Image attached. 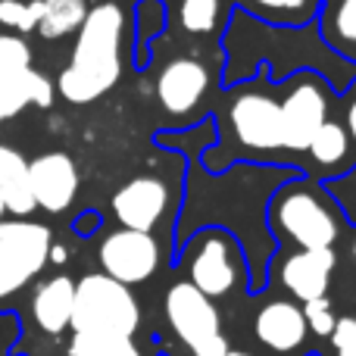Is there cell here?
Instances as JSON below:
<instances>
[{"mask_svg":"<svg viewBox=\"0 0 356 356\" xmlns=\"http://www.w3.org/2000/svg\"><path fill=\"white\" fill-rule=\"evenodd\" d=\"M75 332L91 334H125L135 338L141 325V307L129 284L116 278L94 272L75 284V303H72V322Z\"/></svg>","mask_w":356,"mask_h":356,"instance_id":"7a4b0ae2","label":"cell"},{"mask_svg":"<svg viewBox=\"0 0 356 356\" xmlns=\"http://www.w3.org/2000/svg\"><path fill=\"white\" fill-rule=\"evenodd\" d=\"M353 257H356V244H353Z\"/></svg>","mask_w":356,"mask_h":356,"instance_id":"4dcf8cb0","label":"cell"},{"mask_svg":"<svg viewBox=\"0 0 356 356\" xmlns=\"http://www.w3.org/2000/svg\"><path fill=\"white\" fill-rule=\"evenodd\" d=\"M225 356H250V353H244V350H228Z\"/></svg>","mask_w":356,"mask_h":356,"instance_id":"f1b7e54d","label":"cell"},{"mask_svg":"<svg viewBox=\"0 0 356 356\" xmlns=\"http://www.w3.org/2000/svg\"><path fill=\"white\" fill-rule=\"evenodd\" d=\"M122 29L125 16L119 3H97L88 10L72 50V63L60 72L56 91L69 104H91L104 97L122 75Z\"/></svg>","mask_w":356,"mask_h":356,"instance_id":"6da1fadb","label":"cell"},{"mask_svg":"<svg viewBox=\"0 0 356 356\" xmlns=\"http://www.w3.org/2000/svg\"><path fill=\"white\" fill-rule=\"evenodd\" d=\"M325 119H328V100L322 94V88L313 79L294 85L288 97L282 100L284 150H307Z\"/></svg>","mask_w":356,"mask_h":356,"instance_id":"9c48e42d","label":"cell"},{"mask_svg":"<svg viewBox=\"0 0 356 356\" xmlns=\"http://www.w3.org/2000/svg\"><path fill=\"white\" fill-rule=\"evenodd\" d=\"M307 316L297 303L288 300H272L253 319V334L259 338V344H266L275 353H291L307 341Z\"/></svg>","mask_w":356,"mask_h":356,"instance_id":"4fadbf2b","label":"cell"},{"mask_svg":"<svg viewBox=\"0 0 356 356\" xmlns=\"http://www.w3.org/2000/svg\"><path fill=\"white\" fill-rule=\"evenodd\" d=\"M209 85V72L200 60L191 56H178V60L166 63L156 79V97H160L163 110L172 116H184L200 104L203 91Z\"/></svg>","mask_w":356,"mask_h":356,"instance_id":"7c38bea8","label":"cell"},{"mask_svg":"<svg viewBox=\"0 0 356 356\" xmlns=\"http://www.w3.org/2000/svg\"><path fill=\"white\" fill-rule=\"evenodd\" d=\"M166 319L194 356H225L232 350L222 334V316L213 297L197 291L191 282H178L169 288Z\"/></svg>","mask_w":356,"mask_h":356,"instance_id":"3957f363","label":"cell"},{"mask_svg":"<svg viewBox=\"0 0 356 356\" xmlns=\"http://www.w3.org/2000/svg\"><path fill=\"white\" fill-rule=\"evenodd\" d=\"M3 213H6V207H3V200H0V219H3Z\"/></svg>","mask_w":356,"mask_h":356,"instance_id":"f546056e","label":"cell"},{"mask_svg":"<svg viewBox=\"0 0 356 356\" xmlns=\"http://www.w3.org/2000/svg\"><path fill=\"white\" fill-rule=\"evenodd\" d=\"M275 225L294 241L300 250H325L338 238L332 213L325 203L307 188H291L275 200Z\"/></svg>","mask_w":356,"mask_h":356,"instance_id":"8992f818","label":"cell"},{"mask_svg":"<svg viewBox=\"0 0 356 356\" xmlns=\"http://www.w3.org/2000/svg\"><path fill=\"white\" fill-rule=\"evenodd\" d=\"M334 263L338 259H334L332 247H325V250H300L284 259L282 282L300 303L319 300L328 291V275L334 272Z\"/></svg>","mask_w":356,"mask_h":356,"instance_id":"9a60e30c","label":"cell"},{"mask_svg":"<svg viewBox=\"0 0 356 356\" xmlns=\"http://www.w3.org/2000/svg\"><path fill=\"white\" fill-rule=\"evenodd\" d=\"M85 16H88V0H44L38 31L44 38H50V41L54 38H66L81 29Z\"/></svg>","mask_w":356,"mask_h":356,"instance_id":"ac0fdd59","label":"cell"},{"mask_svg":"<svg viewBox=\"0 0 356 356\" xmlns=\"http://www.w3.org/2000/svg\"><path fill=\"white\" fill-rule=\"evenodd\" d=\"M41 13H44V0H0V25L13 31H38V22H41Z\"/></svg>","mask_w":356,"mask_h":356,"instance_id":"44dd1931","label":"cell"},{"mask_svg":"<svg viewBox=\"0 0 356 356\" xmlns=\"http://www.w3.org/2000/svg\"><path fill=\"white\" fill-rule=\"evenodd\" d=\"M50 228L38 222H0V300L22 291L50 263Z\"/></svg>","mask_w":356,"mask_h":356,"instance_id":"277c9868","label":"cell"},{"mask_svg":"<svg viewBox=\"0 0 356 356\" xmlns=\"http://www.w3.org/2000/svg\"><path fill=\"white\" fill-rule=\"evenodd\" d=\"M334 350H338V356H356V328L347 334L344 341H341L338 347H334Z\"/></svg>","mask_w":356,"mask_h":356,"instance_id":"484cf974","label":"cell"},{"mask_svg":"<svg viewBox=\"0 0 356 356\" xmlns=\"http://www.w3.org/2000/svg\"><path fill=\"white\" fill-rule=\"evenodd\" d=\"M347 135H350L356 144V97L350 100V106H347Z\"/></svg>","mask_w":356,"mask_h":356,"instance_id":"4316f807","label":"cell"},{"mask_svg":"<svg viewBox=\"0 0 356 356\" xmlns=\"http://www.w3.org/2000/svg\"><path fill=\"white\" fill-rule=\"evenodd\" d=\"M181 25L191 35H207L216 29V19H219V0H181Z\"/></svg>","mask_w":356,"mask_h":356,"instance_id":"7402d4cb","label":"cell"},{"mask_svg":"<svg viewBox=\"0 0 356 356\" xmlns=\"http://www.w3.org/2000/svg\"><path fill=\"white\" fill-rule=\"evenodd\" d=\"M332 38L344 44L347 50H356V0H341L332 16Z\"/></svg>","mask_w":356,"mask_h":356,"instance_id":"603a6c76","label":"cell"},{"mask_svg":"<svg viewBox=\"0 0 356 356\" xmlns=\"http://www.w3.org/2000/svg\"><path fill=\"white\" fill-rule=\"evenodd\" d=\"M347 144H350V138H347V129L338 122H322V129L313 135V141H309V154H313V160L319 163V166H338V163H344L347 156Z\"/></svg>","mask_w":356,"mask_h":356,"instance_id":"ffe728a7","label":"cell"},{"mask_svg":"<svg viewBox=\"0 0 356 356\" xmlns=\"http://www.w3.org/2000/svg\"><path fill=\"white\" fill-rule=\"evenodd\" d=\"M0 200L13 216H29L38 207L31 194L29 163L16 147L0 144Z\"/></svg>","mask_w":356,"mask_h":356,"instance_id":"e0dca14e","label":"cell"},{"mask_svg":"<svg viewBox=\"0 0 356 356\" xmlns=\"http://www.w3.org/2000/svg\"><path fill=\"white\" fill-rule=\"evenodd\" d=\"M54 104V85L31 69V47L16 35H0V119L16 116L22 106Z\"/></svg>","mask_w":356,"mask_h":356,"instance_id":"5b68a950","label":"cell"},{"mask_svg":"<svg viewBox=\"0 0 356 356\" xmlns=\"http://www.w3.org/2000/svg\"><path fill=\"white\" fill-rule=\"evenodd\" d=\"M72 303H75V284L69 275L44 278L31 294V316L38 328L47 334H60L72 322Z\"/></svg>","mask_w":356,"mask_h":356,"instance_id":"2e32d148","label":"cell"},{"mask_svg":"<svg viewBox=\"0 0 356 356\" xmlns=\"http://www.w3.org/2000/svg\"><path fill=\"white\" fill-rule=\"evenodd\" d=\"M166 207H169V188L163 178L154 175L131 178L113 194V213H116L119 225L135 228V232H150L163 219Z\"/></svg>","mask_w":356,"mask_h":356,"instance_id":"8fae6325","label":"cell"},{"mask_svg":"<svg viewBox=\"0 0 356 356\" xmlns=\"http://www.w3.org/2000/svg\"><path fill=\"white\" fill-rule=\"evenodd\" d=\"M31 175V194L35 203L47 213H63L72 207L75 194H79V166L72 163L69 154L50 150L29 163Z\"/></svg>","mask_w":356,"mask_h":356,"instance_id":"30bf717a","label":"cell"},{"mask_svg":"<svg viewBox=\"0 0 356 356\" xmlns=\"http://www.w3.org/2000/svg\"><path fill=\"white\" fill-rule=\"evenodd\" d=\"M66 257H69V253H66V247H63V244H50V263L63 266V263H66Z\"/></svg>","mask_w":356,"mask_h":356,"instance_id":"83f0119b","label":"cell"},{"mask_svg":"<svg viewBox=\"0 0 356 356\" xmlns=\"http://www.w3.org/2000/svg\"><path fill=\"white\" fill-rule=\"evenodd\" d=\"M303 316H307V325L313 328L316 334H322V338H328V334H332V328H334V316H332V307H328L325 297L303 303Z\"/></svg>","mask_w":356,"mask_h":356,"instance_id":"cb8c5ba5","label":"cell"},{"mask_svg":"<svg viewBox=\"0 0 356 356\" xmlns=\"http://www.w3.org/2000/svg\"><path fill=\"white\" fill-rule=\"evenodd\" d=\"M234 263L232 244L222 234H207L191 259V284L207 297H222L234 288Z\"/></svg>","mask_w":356,"mask_h":356,"instance_id":"5bb4252c","label":"cell"},{"mask_svg":"<svg viewBox=\"0 0 356 356\" xmlns=\"http://www.w3.org/2000/svg\"><path fill=\"white\" fill-rule=\"evenodd\" d=\"M69 356H144L125 334H91L75 332L69 341Z\"/></svg>","mask_w":356,"mask_h":356,"instance_id":"d6986e66","label":"cell"},{"mask_svg":"<svg viewBox=\"0 0 356 356\" xmlns=\"http://www.w3.org/2000/svg\"><path fill=\"white\" fill-rule=\"evenodd\" d=\"M97 259L104 266V275L116 278L122 284H141L160 266V244L154 241L150 232L119 228V232L104 238Z\"/></svg>","mask_w":356,"mask_h":356,"instance_id":"52a82bcc","label":"cell"},{"mask_svg":"<svg viewBox=\"0 0 356 356\" xmlns=\"http://www.w3.org/2000/svg\"><path fill=\"white\" fill-rule=\"evenodd\" d=\"M232 129L247 150H282V104L269 94L247 91L232 104Z\"/></svg>","mask_w":356,"mask_h":356,"instance_id":"ba28073f","label":"cell"},{"mask_svg":"<svg viewBox=\"0 0 356 356\" xmlns=\"http://www.w3.org/2000/svg\"><path fill=\"white\" fill-rule=\"evenodd\" d=\"M253 6H259V10L266 13H282V16H291V13H303V6L309 3V0H250Z\"/></svg>","mask_w":356,"mask_h":356,"instance_id":"d4e9b609","label":"cell"}]
</instances>
